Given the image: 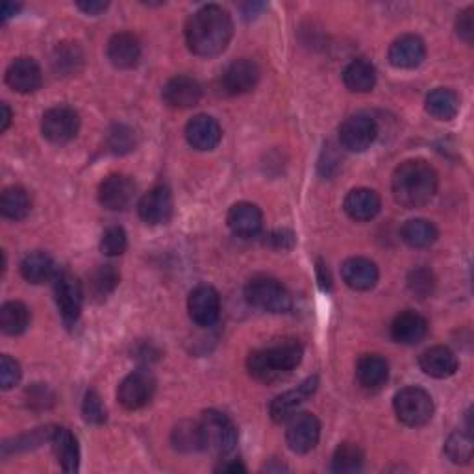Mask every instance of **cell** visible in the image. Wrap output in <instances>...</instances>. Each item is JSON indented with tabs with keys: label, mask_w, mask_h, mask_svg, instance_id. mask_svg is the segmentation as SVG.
I'll return each instance as SVG.
<instances>
[{
	"label": "cell",
	"mask_w": 474,
	"mask_h": 474,
	"mask_svg": "<svg viewBox=\"0 0 474 474\" xmlns=\"http://www.w3.org/2000/svg\"><path fill=\"white\" fill-rule=\"evenodd\" d=\"M234 36L230 13L217 4L194 12L185 24V41L193 54L213 58L227 50Z\"/></svg>",
	"instance_id": "1"
},
{
	"label": "cell",
	"mask_w": 474,
	"mask_h": 474,
	"mask_svg": "<svg viewBox=\"0 0 474 474\" xmlns=\"http://www.w3.org/2000/svg\"><path fill=\"white\" fill-rule=\"evenodd\" d=\"M437 185V173L430 163L423 159H409L401 163L392 178L395 201L408 210L427 206L435 197Z\"/></svg>",
	"instance_id": "2"
},
{
	"label": "cell",
	"mask_w": 474,
	"mask_h": 474,
	"mask_svg": "<svg viewBox=\"0 0 474 474\" xmlns=\"http://www.w3.org/2000/svg\"><path fill=\"white\" fill-rule=\"evenodd\" d=\"M302 345L295 340L278 341L267 349L253 350L246 358V369L250 376L272 384L291 375L302 361Z\"/></svg>",
	"instance_id": "3"
},
{
	"label": "cell",
	"mask_w": 474,
	"mask_h": 474,
	"mask_svg": "<svg viewBox=\"0 0 474 474\" xmlns=\"http://www.w3.org/2000/svg\"><path fill=\"white\" fill-rule=\"evenodd\" d=\"M201 451H206L213 456L227 458L234 452L237 444V428L228 415L208 409L197 421Z\"/></svg>",
	"instance_id": "4"
},
{
	"label": "cell",
	"mask_w": 474,
	"mask_h": 474,
	"mask_svg": "<svg viewBox=\"0 0 474 474\" xmlns=\"http://www.w3.org/2000/svg\"><path fill=\"white\" fill-rule=\"evenodd\" d=\"M245 298L250 306L269 314L289 312L293 304L291 295L282 286V282H278L269 276L253 278L245 288Z\"/></svg>",
	"instance_id": "5"
},
{
	"label": "cell",
	"mask_w": 474,
	"mask_h": 474,
	"mask_svg": "<svg viewBox=\"0 0 474 474\" xmlns=\"http://www.w3.org/2000/svg\"><path fill=\"white\" fill-rule=\"evenodd\" d=\"M397 419L406 427H425L434 417V401L421 387H404L395 395Z\"/></svg>",
	"instance_id": "6"
},
{
	"label": "cell",
	"mask_w": 474,
	"mask_h": 474,
	"mask_svg": "<svg viewBox=\"0 0 474 474\" xmlns=\"http://www.w3.org/2000/svg\"><path fill=\"white\" fill-rule=\"evenodd\" d=\"M52 282H54L56 304H58L64 323L67 326L76 324L83 302V289L82 284L78 282V278L69 271H58Z\"/></svg>",
	"instance_id": "7"
},
{
	"label": "cell",
	"mask_w": 474,
	"mask_h": 474,
	"mask_svg": "<svg viewBox=\"0 0 474 474\" xmlns=\"http://www.w3.org/2000/svg\"><path fill=\"white\" fill-rule=\"evenodd\" d=\"M80 130V117L73 108L56 106L45 111L41 121V132L54 145L73 142Z\"/></svg>",
	"instance_id": "8"
},
{
	"label": "cell",
	"mask_w": 474,
	"mask_h": 474,
	"mask_svg": "<svg viewBox=\"0 0 474 474\" xmlns=\"http://www.w3.org/2000/svg\"><path fill=\"white\" fill-rule=\"evenodd\" d=\"M321 437V423L314 413H295L288 421L286 441L297 454H308L317 447Z\"/></svg>",
	"instance_id": "9"
},
{
	"label": "cell",
	"mask_w": 474,
	"mask_h": 474,
	"mask_svg": "<svg viewBox=\"0 0 474 474\" xmlns=\"http://www.w3.org/2000/svg\"><path fill=\"white\" fill-rule=\"evenodd\" d=\"M156 392V380L147 371L130 373L117 389V401L125 409H142L147 406Z\"/></svg>",
	"instance_id": "10"
},
{
	"label": "cell",
	"mask_w": 474,
	"mask_h": 474,
	"mask_svg": "<svg viewBox=\"0 0 474 474\" xmlns=\"http://www.w3.org/2000/svg\"><path fill=\"white\" fill-rule=\"evenodd\" d=\"M378 135L376 121L369 116L358 114L349 117L340 126V143L343 149L350 152H364L367 151Z\"/></svg>",
	"instance_id": "11"
},
{
	"label": "cell",
	"mask_w": 474,
	"mask_h": 474,
	"mask_svg": "<svg viewBox=\"0 0 474 474\" xmlns=\"http://www.w3.org/2000/svg\"><path fill=\"white\" fill-rule=\"evenodd\" d=\"M175 210L173 193L169 187L156 185L149 193H145L142 201L137 204L139 217H142L147 225H163L171 219Z\"/></svg>",
	"instance_id": "12"
},
{
	"label": "cell",
	"mask_w": 474,
	"mask_h": 474,
	"mask_svg": "<svg viewBox=\"0 0 474 474\" xmlns=\"http://www.w3.org/2000/svg\"><path fill=\"white\" fill-rule=\"evenodd\" d=\"M317 389V378H308L302 382L297 389L286 392L282 395H278L271 406H269V415L274 423H288L291 417L298 411V408L308 401Z\"/></svg>",
	"instance_id": "13"
},
{
	"label": "cell",
	"mask_w": 474,
	"mask_h": 474,
	"mask_svg": "<svg viewBox=\"0 0 474 474\" xmlns=\"http://www.w3.org/2000/svg\"><path fill=\"white\" fill-rule=\"evenodd\" d=\"M135 197V184L126 175H109L99 187V203L111 211L126 210Z\"/></svg>",
	"instance_id": "14"
},
{
	"label": "cell",
	"mask_w": 474,
	"mask_h": 474,
	"mask_svg": "<svg viewBox=\"0 0 474 474\" xmlns=\"http://www.w3.org/2000/svg\"><path fill=\"white\" fill-rule=\"evenodd\" d=\"M187 312L194 324L211 326L220 314V298L211 286H199L189 293Z\"/></svg>",
	"instance_id": "15"
},
{
	"label": "cell",
	"mask_w": 474,
	"mask_h": 474,
	"mask_svg": "<svg viewBox=\"0 0 474 474\" xmlns=\"http://www.w3.org/2000/svg\"><path fill=\"white\" fill-rule=\"evenodd\" d=\"M260 80V67L253 60L232 62L220 76L222 90L228 95H243L253 91Z\"/></svg>",
	"instance_id": "16"
},
{
	"label": "cell",
	"mask_w": 474,
	"mask_h": 474,
	"mask_svg": "<svg viewBox=\"0 0 474 474\" xmlns=\"http://www.w3.org/2000/svg\"><path fill=\"white\" fill-rule=\"evenodd\" d=\"M227 222L234 236L243 239L256 237L263 228V213L253 203H237L230 208Z\"/></svg>",
	"instance_id": "17"
},
{
	"label": "cell",
	"mask_w": 474,
	"mask_h": 474,
	"mask_svg": "<svg viewBox=\"0 0 474 474\" xmlns=\"http://www.w3.org/2000/svg\"><path fill=\"white\" fill-rule=\"evenodd\" d=\"M203 97L201 83L191 76H175L165 83L163 100L175 109H187L197 106Z\"/></svg>",
	"instance_id": "18"
},
{
	"label": "cell",
	"mask_w": 474,
	"mask_h": 474,
	"mask_svg": "<svg viewBox=\"0 0 474 474\" xmlns=\"http://www.w3.org/2000/svg\"><path fill=\"white\" fill-rule=\"evenodd\" d=\"M427 58V47L419 36H401L389 47V62L397 69H415Z\"/></svg>",
	"instance_id": "19"
},
{
	"label": "cell",
	"mask_w": 474,
	"mask_h": 474,
	"mask_svg": "<svg viewBox=\"0 0 474 474\" xmlns=\"http://www.w3.org/2000/svg\"><path fill=\"white\" fill-rule=\"evenodd\" d=\"M41 69L32 58H17L6 71V83L17 93H34L41 86Z\"/></svg>",
	"instance_id": "20"
},
{
	"label": "cell",
	"mask_w": 474,
	"mask_h": 474,
	"mask_svg": "<svg viewBox=\"0 0 474 474\" xmlns=\"http://www.w3.org/2000/svg\"><path fill=\"white\" fill-rule=\"evenodd\" d=\"M187 143L197 151H213L222 139V130L219 123L210 116L193 117L185 126Z\"/></svg>",
	"instance_id": "21"
},
{
	"label": "cell",
	"mask_w": 474,
	"mask_h": 474,
	"mask_svg": "<svg viewBox=\"0 0 474 474\" xmlns=\"http://www.w3.org/2000/svg\"><path fill=\"white\" fill-rule=\"evenodd\" d=\"M341 276L350 289L369 291L376 286L380 272H378V267L375 262H371L369 258L356 256V258H349L343 263Z\"/></svg>",
	"instance_id": "22"
},
{
	"label": "cell",
	"mask_w": 474,
	"mask_h": 474,
	"mask_svg": "<svg viewBox=\"0 0 474 474\" xmlns=\"http://www.w3.org/2000/svg\"><path fill=\"white\" fill-rule=\"evenodd\" d=\"M142 58V45L130 32H119L108 41V60L117 69H132Z\"/></svg>",
	"instance_id": "23"
},
{
	"label": "cell",
	"mask_w": 474,
	"mask_h": 474,
	"mask_svg": "<svg viewBox=\"0 0 474 474\" xmlns=\"http://www.w3.org/2000/svg\"><path fill=\"white\" fill-rule=\"evenodd\" d=\"M419 366L425 375L443 380L451 378L458 371V358L447 347H432L419 358Z\"/></svg>",
	"instance_id": "24"
},
{
	"label": "cell",
	"mask_w": 474,
	"mask_h": 474,
	"mask_svg": "<svg viewBox=\"0 0 474 474\" xmlns=\"http://www.w3.org/2000/svg\"><path fill=\"white\" fill-rule=\"evenodd\" d=\"M428 333V323L423 315L415 312H402L392 324V338L401 345L421 343Z\"/></svg>",
	"instance_id": "25"
},
{
	"label": "cell",
	"mask_w": 474,
	"mask_h": 474,
	"mask_svg": "<svg viewBox=\"0 0 474 474\" xmlns=\"http://www.w3.org/2000/svg\"><path fill=\"white\" fill-rule=\"evenodd\" d=\"M343 208L350 219L366 222V220L375 219L380 213L382 201L376 191L367 189V187H359V189H352L347 194Z\"/></svg>",
	"instance_id": "26"
},
{
	"label": "cell",
	"mask_w": 474,
	"mask_h": 474,
	"mask_svg": "<svg viewBox=\"0 0 474 474\" xmlns=\"http://www.w3.org/2000/svg\"><path fill=\"white\" fill-rule=\"evenodd\" d=\"M356 378L361 387L371 389V392L380 389L382 385H385L389 378L387 359L382 358L380 354H364L358 359Z\"/></svg>",
	"instance_id": "27"
},
{
	"label": "cell",
	"mask_w": 474,
	"mask_h": 474,
	"mask_svg": "<svg viewBox=\"0 0 474 474\" xmlns=\"http://www.w3.org/2000/svg\"><path fill=\"white\" fill-rule=\"evenodd\" d=\"M50 443L62 469L65 472H76L80 469V449L74 434L67 428H54Z\"/></svg>",
	"instance_id": "28"
},
{
	"label": "cell",
	"mask_w": 474,
	"mask_h": 474,
	"mask_svg": "<svg viewBox=\"0 0 474 474\" xmlns=\"http://www.w3.org/2000/svg\"><path fill=\"white\" fill-rule=\"evenodd\" d=\"M58 265L47 253H30L21 262V274L26 282L30 284H43L54 280L58 274Z\"/></svg>",
	"instance_id": "29"
},
{
	"label": "cell",
	"mask_w": 474,
	"mask_h": 474,
	"mask_svg": "<svg viewBox=\"0 0 474 474\" xmlns=\"http://www.w3.org/2000/svg\"><path fill=\"white\" fill-rule=\"evenodd\" d=\"M343 82L354 93H369L376 86V69L371 62L364 58L354 60L345 67Z\"/></svg>",
	"instance_id": "30"
},
{
	"label": "cell",
	"mask_w": 474,
	"mask_h": 474,
	"mask_svg": "<svg viewBox=\"0 0 474 474\" xmlns=\"http://www.w3.org/2000/svg\"><path fill=\"white\" fill-rule=\"evenodd\" d=\"M427 111L437 121H452L460 111V99L449 88H437L427 97Z\"/></svg>",
	"instance_id": "31"
},
{
	"label": "cell",
	"mask_w": 474,
	"mask_h": 474,
	"mask_svg": "<svg viewBox=\"0 0 474 474\" xmlns=\"http://www.w3.org/2000/svg\"><path fill=\"white\" fill-rule=\"evenodd\" d=\"M119 272L114 265H99L88 276V291L91 298L104 300L119 286Z\"/></svg>",
	"instance_id": "32"
},
{
	"label": "cell",
	"mask_w": 474,
	"mask_h": 474,
	"mask_svg": "<svg viewBox=\"0 0 474 474\" xmlns=\"http://www.w3.org/2000/svg\"><path fill=\"white\" fill-rule=\"evenodd\" d=\"M30 323V310L19 300H10L6 302L3 308H0V328L8 336H19Z\"/></svg>",
	"instance_id": "33"
},
{
	"label": "cell",
	"mask_w": 474,
	"mask_h": 474,
	"mask_svg": "<svg viewBox=\"0 0 474 474\" xmlns=\"http://www.w3.org/2000/svg\"><path fill=\"white\" fill-rule=\"evenodd\" d=\"M30 210H32V201L26 189L19 185L4 189L3 199H0V211H3L4 217L12 220H21L30 213Z\"/></svg>",
	"instance_id": "34"
},
{
	"label": "cell",
	"mask_w": 474,
	"mask_h": 474,
	"mask_svg": "<svg viewBox=\"0 0 474 474\" xmlns=\"http://www.w3.org/2000/svg\"><path fill=\"white\" fill-rule=\"evenodd\" d=\"M406 245L413 248H427L435 243L437 239V228L427 219H411L402 227L401 232Z\"/></svg>",
	"instance_id": "35"
},
{
	"label": "cell",
	"mask_w": 474,
	"mask_h": 474,
	"mask_svg": "<svg viewBox=\"0 0 474 474\" xmlns=\"http://www.w3.org/2000/svg\"><path fill=\"white\" fill-rule=\"evenodd\" d=\"M366 454L354 443H341L332 456L333 472H358L364 467Z\"/></svg>",
	"instance_id": "36"
},
{
	"label": "cell",
	"mask_w": 474,
	"mask_h": 474,
	"mask_svg": "<svg viewBox=\"0 0 474 474\" xmlns=\"http://www.w3.org/2000/svg\"><path fill=\"white\" fill-rule=\"evenodd\" d=\"M444 454L454 463H470L472 460V437L470 432H454L444 443Z\"/></svg>",
	"instance_id": "37"
},
{
	"label": "cell",
	"mask_w": 474,
	"mask_h": 474,
	"mask_svg": "<svg viewBox=\"0 0 474 474\" xmlns=\"http://www.w3.org/2000/svg\"><path fill=\"white\" fill-rule=\"evenodd\" d=\"M173 443L178 451H185V452L201 451L197 423H191V421L180 423L173 432Z\"/></svg>",
	"instance_id": "38"
},
{
	"label": "cell",
	"mask_w": 474,
	"mask_h": 474,
	"mask_svg": "<svg viewBox=\"0 0 474 474\" xmlns=\"http://www.w3.org/2000/svg\"><path fill=\"white\" fill-rule=\"evenodd\" d=\"M128 248V236L121 227L108 228L100 237V250L106 256H121Z\"/></svg>",
	"instance_id": "39"
},
{
	"label": "cell",
	"mask_w": 474,
	"mask_h": 474,
	"mask_svg": "<svg viewBox=\"0 0 474 474\" xmlns=\"http://www.w3.org/2000/svg\"><path fill=\"white\" fill-rule=\"evenodd\" d=\"M408 288L415 297H419V298L430 297L434 293V288H435L434 274L428 269L411 271L409 278H408Z\"/></svg>",
	"instance_id": "40"
},
{
	"label": "cell",
	"mask_w": 474,
	"mask_h": 474,
	"mask_svg": "<svg viewBox=\"0 0 474 474\" xmlns=\"http://www.w3.org/2000/svg\"><path fill=\"white\" fill-rule=\"evenodd\" d=\"M82 413L83 419H86V423L90 425H102L106 421V408L102 406V401L95 389H90L86 397H83Z\"/></svg>",
	"instance_id": "41"
},
{
	"label": "cell",
	"mask_w": 474,
	"mask_h": 474,
	"mask_svg": "<svg viewBox=\"0 0 474 474\" xmlns=\"http://www.w3.org/2000/svg\"><path fill=\"white\" fill-rule=\"evenodd\" d=\"M21 376L22 371L19 361H15L10 356H3V359H0V385H3L4 392L15 387L21 382Z\"/></svg>",
	"instance_id": "42"
},
{
	"label": "cell",
	"mask_w": 474,
	"mask_h": 474,
	"mask_svg": "<svg viewBox=\"0 0 474 474\" xmlns=\"http://www.w3.org/2000/svg\"><path fill=\"white\" fill-rule=\"evenodd\" d=\"M134 132L125 128V126H117L114 132H109V149L117 152V154H123L126 151L132 149L134 145Z\"/></svg>",
	"instance_id": "43"
},
{
	"label": "cell",
	"mask_w": 474,
	"mask_h": 474,
	"mask_svg": "<svg viewBox=\"0 0 474 474\" xmlns=\"http://www.w3.org/2000/svg\"><path fill=\"white\" fill-rule=\"evenodd\" d=\"M474 8H467L465 12L458 13V19H456V30H458V36L465 41V43H472V38H474Z\"/></svg>",
	"instance_id": "44"
},
{
	"label": "cell",
	"mask_w": 474,
	"mask_h": 474,
	"mask_svg": "<svg viewBox=\"0 0 474 474\" xmlns=\"http://www.w3.org/2000/svg\"><path fill=\"white\" fill-rule=\"evenodd\" d=\"M82 60V56L78 52L76 47H58V50H56V58H54V64L58 69H64L67 64H69V69H74V64Z\"/></svg>",
	"instance_id": "45"
},
{
	"label": "cell",
	"mask_w": 474,
	"mask_h": 474,
	"mask_svg": "<svg viewBox=\"0 0 474 474\" xmlns=\"http://www.w3.org/2000/svg\"><path fill=\"white\" fill-rule=\"evenodd\" d=\"M269 245L278 250H288L295 245V234L289 230H276L269 236Z\"/></svg>",
	"instance_id": "46"
},
{
	"label": "cell",
	"mask_w": 474,
	"mask_h": 474,
	"mask_svg": "<svg viewBox=\"0 0 474 474\" xmlns=\"http://www.w3.org/2000/svg\"><path fill=\"white\" fill-rule=\"evenodd\" d=\"M78 10L88 15H99L108 8V3H78Z\"/></svg>",
	"instance_id": "47"
},
{
	"label": "cell",
	"mask_w": 474,
	"mask_h": 474,
	"mask_svg": "<svg viewBox=\"0 0 474 474\" xmlns=\"http://www.w3.org/2000/svg\"><path fill=\"white\" fill-rule=\"evenodd\" d=\"M217 470H220V472H245L246 467L241 461H232V463L220 465Z\"/></svg>",
	"instance_id": "48"
},
{
	"label": "cell",
	"mask_w": 474,
	"mask_h": 474,
	"mask_svg": "<svg viewBox=\"0 0 474 474\" xmlns=\"http://www.w3.org/2000/svg\"><path fill=\"white\" fill-rule=\"evenodd\" d=\"M10 123H12V111H10L8 104H3V125H0V130L4 132L10 126Z\"/></svg>",
	"instance_id": "49"
},
{
	"label": "cell",
	"mask_w": 474,
	"mask_h": 474,
	"mask_svg": "<svg viewBox=\"0 0 474 474\" xmlns=\"http://www.w3.org/2000/svg\"><path fill=\"white\" fill-rule=\"evenodd\" d=\"M19 10H21V6H17V4H6L4 10H3V19H8V17L15 15Z\"/></svg>",
	"instance_id": "50"
}]
</instances>
